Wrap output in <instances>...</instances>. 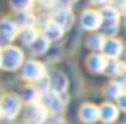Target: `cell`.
Masks as SVG:
<instances>
[{"instance_id":"obj_9","label":"cell","mask_w":126,"mask_h":124,"mask_svg":"<svg viewBox=\"0 0 126 124\" xmlns=\"http://www.w3.org/2000/svg\"><path fill=\"white\" fill-rule=\"evenodd\" d=\"M121 51H123L121 42L115 38L107 39L105 44H103V52H105V57H108V59H116L118 55L121 54Z\"/></svg>"},{"instance_id":"obj_15","label":"cell","mask_w":126,"mask_h":124,"mask_svg":"<svg viewBox=\"0 0 126 124\" xmlns=\"http://www.w3.org/2000/svg\"><path fill=\"white\" fill-rule=\"evenodd\" d=\"M51 88L54 92H57L59 95H62V93L67 90V78H65L61 72H56L54 77H52V80H51Z\"/></svg>"},{"instance_id":"obj_19","label":"cell","mask_w":126,"mask_h":124,"mask_svg":"<svg viewBox=\"0 0 126 124\" xmlns=\"http://www.w3.org/2000/svg\"><path fill=\"white\" fill-rule=\"evenodd\" d=\"M105 41H107V38L102 36V34H92V36L87 39V46H89L90 49H94V51H98V49H103Z\"/></svg>"},{"instance_id":"obj_5","label":"cell","mask_w":126,"mask_h":124,"mask_svg":"<svg viewBox=\"0 0 126 124\" xmlns=\"http://www.w3.org/2000/svg\"><path fill=\"white\" fill-rule=\"evenodd\" d=\"M52 21L59 25L62 29H67L74 23V13L69 7H56V10L52 12Z\"/></svg>"},{"instance_id":"obj_8","label":"cell","mask_w":126,"mask_h":124,"mask_svg":"<svg viewBox=\"0 0 126 124\" xmlns=\"http://www.w3.org/2000/svg\"><path fill=\"white\" fill-rule=\"evenodd\" d=\"M16 36V23L12 20H2L0 21V39L5 42L15 39Z\"/></svg>"},{"instance_id":"obj_14","label":"cell","mask_w":126,"mask_h":124,"mask_svg":"<svg viewBox=\"0 0 126 124\" xmlns=\"http://www.w3.org/2000/svg\"><path fill=\"white\" fill-rule=\"evenodd\" d=\"M107 62H108V59L105 55H100V54H94V55L89 57V67H90V70H94V72H102V70H105Z\"/></svg>"},{"instance_id":"obj_6","label":"cell","mask_w":126,"mask_h":124,"mask_svg":"<svg viewBox=\"0 0 126 124\" xmlns=\"http://www.w3.org/2000/svg\"><path fill=\"white\" fill-rule=\"evenodd\" d=\"M44 75H46L44 67H43L39 62H36V60H28V62L23 65V77L26 78V80L38 82V80L43 78Z\"/></svg>"},{"instance_id":"obj_13","label":"cell","mask_w":126,"mask_h":124,"mask_svg":"<svg viewBox=\"0 0 126 124\" xmlns=\"http://www.w3.org/2000/svg\"><path fill=\"white\" fill-rule=\"evenodd\" d=\"M21 100H25L28 105H33V103H38V100H41V92L38 90L36 87H25L21 90Z\"/></svg>"},{"instance_id":"obj_22","label":"cell","mask_w":126,"mask_h":124,"mask_svg":"<svg viewBox=\"0 0 126 124\" xmlns=\"http://www.w3.org/2000/svg\"><path fill=\"white\" fill-rule=\"evenodd\" d=\"M118 106H120V110L126 111V92H123L118 98Z\"/></svg>"},{"instance_id":"obj_18","label":"cell","mask_w":126,"mask_h":124,"mask_svg":"<svg viewBox=\"0 0 126 124\" xmlns=\"http://www.w3.org/2000/svg\"><path fill=\"white\" fill-rule=\"evenodd\" d=\"M20 34H21V41H23L25 44H28V46H31L33 42L36 41V38L39 36V34H38V33L34 31V29H33V26L23 28V29H21V33H20Z\"/></svg>"},{"instance_id":"obj_28","label":"cell","mask_w":126,"mask_h":124,"mask_svg":"<svg viewBox=\"0 0 126 124\" xmlns=\"http://www.w3.org/2000/svg\"><path fill=\"white\" fill-rule=\"evenodd\" d=\"M123 12H125V15H126V2H125V10H123Z\"/></svg>"},{"instance_id":"obj_10","label":"cell","mask_w":126,"mask_h":124,"mask_svg":"<svg viewBox=\"0 0 126 124\" xmlns=\"http://www.w3.org/2000/svg\"><path fill=\"white\" fill-rule=\"evenodd\" d=\"M100 118V110L94 105H84L80 110V119L85 123H95Z\"/></svg>"},{"instance_id":"obj_3","label":"cell","mask_w":126,"mask_h":124,"mask_svg":"<svg viewBox=\"0 0 126 124\" xmlns=\"http://www.w3.org/2000/svg\"><path fill=\"white\" fill-rule=\"evenodd\" d=\"M47 113L49 111L41 103H33V105H28L25 118H26V123L28 124H44L47 119Z\"/></svg>"},{"instance_id":"obj_4","label":"cell","mask_w":126,"mask_h":124,"mask_svg":"<svg viewBox=\"0 0 126 124\" xmlns=\"http://www.w3.org/2000/svg\"><path fill=\"white\" fill-rule=\"evenodd\" d=\"M41 105L46 108L47 111H52V113H57V111L62 110V105L64 101L61 100V95L57 92H54L52 88H49L47 92L41 93Z\"/></svg>"},{"instance_id":"obj_1","label":"cell","mask_w":126,"mask_h":124,"mask_svg":"<svg viewBox=\"0 0 126 124\" xmlns=\"http://www.w3.org/2000/svg\"><path fill=\"white\" fill-rule=\"evenodd\" d=\"M23 62V52L15 46H5L2 49V67L7 70L18 69Z\"/></svg>"},{"instance_id":"obj_26","label":"cell","mask_w":126,"mask_h":124,"mask_svg":"<svg viewBox=\"0 0 126 124\" xmlns=\"http://www.w3.org/2000/svg\"><path fill=\"white\" fill-rule=\"evenodd\" d=\"M0 67H2V49H0Z\"/></svg>"},{"instance_id":"obj_23","label":"cell","mask_w":126,"mask_h":124,"mask_svg":"<svg viewBox=\"0 0 126 124\" xmlns=\"http://www.w3.org/2000/svg\"><path fill=\"white\" fill-rule=\"evenodd\" d=\"M44 124H64V121H62L59 116H52V118H47Z\"/></svg>"},{"instance_id":"obj_21","label":"cell","mask_w":126,"mask_h":124,"mask_svg":"<svg viewBox=\"0 0 126 124\" xmlns=\"http://www.w3.org/2000/svg\"><path fill=\"white\" fill-rule=\"evenodd\" d=\"M10 3L16 12H28L33 0H10Z\"/></svg>"},{"instance_id":"obj_29","label":"cell","mask_w":126,"mask_h":124,"mask_svg":"<svg viewBox=\"0 0 126 124\" xmlns=\"http://www.w3.org/2000/svg\"><path fill=\"white\" fill-rule=\"evenodd\" d=\"M123 2H126V0H123Z\"/></svg>"},{"instance_id":"obj_2","label":"cell","mask_w":126,"mask_h":124,"mask_svg":"<svg viewBox=\"0 0 126 124\" xmlns=\"http://www.w3.org/2000/svg\"><path fill=\"white\" fill-rule=\"evenodd\" d=\"M0 106H2V113L7 119H13L15 116L20 113L21 110V100H20L16 95L13 93H8L5 95L2 100H0Z\"/></svg>"},{"instance_id":"obj_27","label":"cell","mask_w":126,"mask_h":124,"mask_svg":"<svg viewBox=\"0 0 126 124\" xmlns=\"http://www.w3.org/2000/svg\"><path fill=\"white\" fill-rule=\"evenodd\" d=\"M2 116H3V113H2V106H0V118H2Z\"/></svg>"},{"instance_id":"obj_17","label":"cell","mask_w":126,"mask_h":124,"mask_svg":"<svg viewBox=\"0 0 126 124\" xmlns=\"http://www.w3.org/2000/svg\"><path fill=\"white\" fill-rule=\"evenodd\" d=\"M47 44H49V39H47L46 36H38L36 38V41L33 42L31 46V52L33 54H43V52H44V51L47 49Z\"/></svg>"},{"instance_id":"obj_12","label":"cell","mask_w":126,"mask_h":124,"mask_svg":"<svg viewBox=\"0 0 126 124\" xmlns=\"http://www.w3.org/2000/svg\"><path fill=\"white\" fill-rule=\"evenodd\" d=\"M118 116V108L111 103H105L100 108V118H102L105 123H113Z\"/></svg>"},{"instance_id":"obj_16","label":"cell","mask_w":126,"mask_h":124,"mask_svg":"<svg viewBox=\"0 0 126 124\" xmlns=\"http://www.w3.org/2000/svg\"><path fill=\"white\" fill-rule=\"evenodd\" d=\"M125 70V64L118 59H108L107 67L103 72H107V75H121Z\"/></svg>"},{"instance_id":"obj_20","label":"cell","mask_w":126,"mask_h":124,"mask_svg":"<svg viewBox=\"0 0 126 124\" xmlns=\"http://www.w3.org/2000/svg\"><path fill=\"white\" fill-rule=\"evenodd\" d=\"M123 93V88L120 87V83L118 82H113V83H110L107 87V96L108 98H111V100H115V98H120V95Z\"/></svg>"},{"instance_id":"obj_11","label":"cell","mask_w":126,"mask_h":124,"mask_svg":"<svg viewBox=\"0 0 126 124\" xmlns=\"http://www.w3.org/2000/svg\"><path fill=\"white\" fill-rule=\"evenodd\" d=\"M62 31H64V29L51 20V21H47V23L44 25V28H43V36H46L49 41H54V39H59V38L62 36Z\"/></svg>"},{"instance_id":"obj_7","label":"cell","mask_w":126,"mask_h":124,"mask_svg":"<svg viewBox=\"0 0 126 124\" xmlns=\"http://www.w3.org/2000/svg\"><path fill=\"white\" fill-rule=\"evenodd\" d=\"M103 21V16L100 12L97 10H85L84 13H82V18H80V23L85 29H90V31H94L97 29Z\"/></svg>"},{"instance_id":"obj_25","label":"cell","mask_w":126,"mask_h":124,"mask_svg":"<svg viewBox=\"0 0 126 124\" xmlns=\"http://www.w3.org/2000/svg\"><path fill=\"white\" fill-rule=\"evenodd\" d=\"M94 3H97V5H103V3H107L108 0H92Z\"/></svg>"},{"instance_id":"obj_24","label":"cell","mask_w":126,"mask_h":124,"mask_svg":"<svg viewBox=\"0 0 126 124\" xmlns=\"http://www.w3.org/2000/svg\"><path fill=\"white\" fill-rule=\"evenodd\" d=\"M118 83H120V87H121L123 90H126V74H121V75H120Z\"/></svg>"}]
</instances>
